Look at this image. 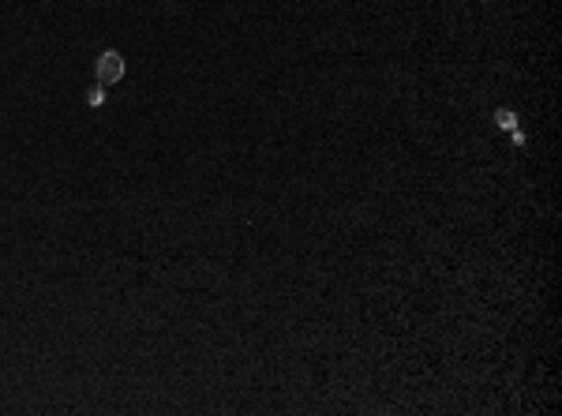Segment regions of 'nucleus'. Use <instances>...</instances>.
<instances>
[{
  "label": "nucleus",
  "mask_w": 562,
  "mask_h": 416,
  "mask_svg": "<svg viewBox=\"0 0 562 416\" xmlns=\"http://www.w3.org/2000/svg\"><path fill=\"white\" fill-rule=\"evenodd\" d=\"M94 71H98V83L101 86H112V83H120V79H124L127 64H124V57H120L117 49H106L98 57V64H94Z\"/></svg>",
  "instance_id": "obj_1"
},
{
  "label": "nucleus",
  "mask_w": 562,
  "mask_h": 416,
  "mask_svg": "<svg viewBox=\"0 0 562 416\" xmlns=\"http://www.w3.org/2000/svg\"><path fill=\"white\" fill-rule=\"evenodd\" d=\"M495 124H499L502 132H513V127H517V117H513V109H499V113H495Z\"/></svg>",
  "instance_id": "obj_2"
},
{
  "label": "nucleus",
  "mask_w": 562,
  "mask_h": 416,
  "mask_svg": "<svg viewBox=\"0 0 562 416\" xmlns=\"http://www.w3.org/2000/svg\"><path fill=\"white\" fill-rule=\"evenodd\" d=\"M101 101H106V86H90V90H86V106H101Z\"/></svg>",
  "instance_id": "obj_3"
}]
</instances>
